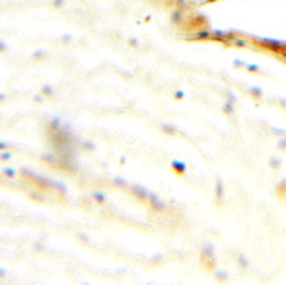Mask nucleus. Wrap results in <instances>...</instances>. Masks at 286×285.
<instances>
[{
  "label": "nucleus",
  "mask_w": 286,
  "mask_h": 285,
  "mask_svg": "<svg viewBox=\"0 0 286 285\" xmlns=\"http://www.w3.org/2000/svg\"><path fill=\"white\" fill-rule=\"evenodd\" d=\"M42 94L47 96V97H50V96H54V94H55V91H54V87H52L50 84H45L44 87H42Z\"/></svg>",
  "instance_id": "obj_1"
},
{
  "label": "nucleus",
  "mask_w": 286,
  "mask_h": 285,
  "mask_svg": "<svg viewBox=\"0 0 286 285\" xmlns=\"http://www.w3.org/2000/svg\"><path fill=\"white\" fill-rule=\"evenodd\" d=\"M60 126H62L60 118H54V119H52V122H50V128H52V131H59V129H60Z\"/></svg>",
  "instance_id": "obj_2"
},
{
  "label": "nucleus",
  "mask_w": 286,
  "mask_h": 285,
  "mask_svg": "<svg viewBox=\"0 0 286 285\" xmlns=\"http://www.w3.org/2000/svg\"><path fill=\"white\" fill-rule=\"evenodd\" d=\"M4 174H5V176H9V178H15L17 171H15L14 168H5V170H4Z\"/></svg>",
  "instance_id": "obj_3"
},
{
  "label": "nucleus",
  "mask_w": 286,
  "mask_h": 285,
  "mask_svg": "<svg viewBox=\"0 0 286 285\" xmlns=\"http://www.w3.org/2000/svg\"><path fill=\"white\" fill-rule=\"evenodd\" d=\"M10 158H12V154L9 151L7 153H0V160H10Z\"/></svg>",
  "instance_id": "obj_4"
},
{
  "label": "nucleus",
  "mask_w": 286,
  "mask_h": 285,
  "mask_svg": "<svg viewBox=\"0 0 286 285\" xmlns=\"http://www.w3.org/2000/svg\"><path fill=\"white\" fill-rule=\"evenodd\" d=\"M45 55H47V54H44V52H35L34 57L35 59H42V57H45Z\"/></svg>",
  "instance_id": "obj_5"
},
{
  "label": "nucleus",
  "mask_w": 286,
  "mask_h": 285,
  "mask_svg": "<svg viewBox=\"0 0 286 285\" xmlns=\"http://www.w3.org/2000/svg\"><path fill=\"white\" fill-rule=\"evenodd\" d=\"M9 148H10L9 142H0V150H9Z\"/></svg>",
  "instance_id": "obj_6"
},
{
  "label": "nucleus",
  "mask_w": 286,
  "mask_h": 285,
  "mask_svg": "<svg viewBox=\"0 0 286 285\" xmlns=\"http://www.w3.org/2000/svg\"><path fill=\"white\" fill-rule=\"evenodd\" d=\"M94 196H95V200H97V201H104V198H102V195H99V193H95V195H94Z\"/></svg>",
  "instance_id": "obj_7"
},
{
  "label": "nucleus",
  "mask_w": 286,
  "mask_h": 285,
  "mask_svg": "<svg viewBox=\"0 0 286 285\" xmlns=\"http://www.w3.org/2000/svg\"><path fill=\"white\" fill-rule=\"evenodd\" d=\"M42 99H44V97H42V96H35V97H34V101H39V102H40Z\"/></svg>",
  "instance_id": "obj_8"
},
{
  "label": "nucleus",
  "mask_w": 286,
  "mask_h": 285,
  "mask_svg": "<svg viewBox=\"0 0 286 285\" xmlns=\"http://www.w3.org/2000/svg\"><path fill=\"white\" fill-rule=\"evenodd\" d=\"M4 99H5V96H4V94H0V101H4Z\"/></svg>",
  "instance_id": "obj_9"
}]
</instances>
